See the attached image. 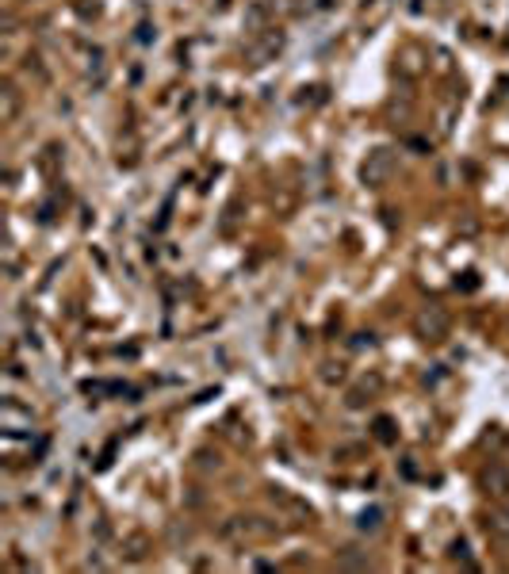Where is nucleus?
I'll return each instance as SVG.
<instances>
[{
  "label": "nucleus",
  "mask_w": 509,
  "mask_h": 574,
  "mask_svg": "<svg viewBox=\"0 0 509 574\" xmlns=\"http://www.w3.org/2000/svg\"><path fill=\"white\" fill-rule=\"evenodd\" d=\"M391 173H394V154H391V149H372V154H367V161L360 165V176H364L367 188L387 184Z\"/></svg>",
  "instance_id": "nucleus-1"
},
{
  "label": "nucleus",
  "mask_w": 509,
  "mask_h": 574,
  "mask_svg": "<svg viewBox=\"0 0 509 574\" xmlns=\"http://www.w3.org/2000/svg\"><path fill=\"white\" fill-rule=\"evenodd\" d=\"M413 329H418L421 341H445L448 337V314L440 306H425L418 318H413Z\"/></svg>",
  "instance_id": "nucleus-2"
},
{
  "label": "nucleus",
  "mask_w": 509,
  "mask_h": 574,
  "mask_svg": "<svg viewBox=\"0 0 509 574\" xmlns=\"http://www.w3.org/2000/svg\"><path fill=\"white\" fill-rule=\"evenodd\" d=\"M483 486H486V494H494V498H509V467L502 464V459H490L486 464V471H483Z\"/></svg>",
  "instance_id": "nucleus-3"
},
{
  "label": "nucleus",
  "mask_w": 509,
  "mask_h": 574,
  "mask_svg": "<svg viewBox=\"0 0 509 574\" xmlns=\"http://www.w3.org/2000/svg\"><path fill=\"white\" fill-rule=\"evenodd\" d=\"M268 494H272V502H276L280 510L291 513V517H299V521H310V517H314V513H310V505H307V502H299L295 494H287L284 486H272Z\"/></svg>",
  "instance_id": "nucleus-4"
},
{
  "label": "nucleus",
  "mask_w": 509,
  "mask_h": 574,
  "mask_svg": "<svg viewBox=\"0 0 509 574\" xmlns=\"http://www.w3.org/2000/svg\"><path fill=\"white\" fill-rule=\"evenodd\" d=\"M379 521H383L379 510H367V513L360 517V529H364V532H375V529H379Z\"/></svg>",
  "instance_id": "nucleus-5"
},
{
  "label": "nucleus",
  "mask_w": 509,
  "mask_h": 574,
  "mask_svg": "<svg viewBox=\"0 0 509 574\" xmlns=\"http://www.w3.org/2000/svg\"><path fill=\"white\" fill-rule=\"evenodd\" d=\"M341 567H367V559H364V555H353V551H348V555H341Z\"/></svg>",
  "instance_id": "nucleus-6"
},
{
  "label": "nucleus",
  "mask_w": 509,
  "mask_h": 574,
  "mask_svg": "<svg viewBox=\"0 0 509 574\" xmlns=\"http://www.w3.org/2000/svg\"><path fill=\"white\" fill-rule=\"evenodd\" d=\"M375 429H379V440H383V444H391V440H394V432H391V421H387V418H383Z\"/></svg>",
  "instance_id": "nucleus-7"
}]
</instances>
